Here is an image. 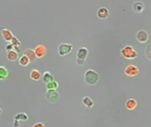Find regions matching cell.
<instances>
[{
	"instance_id": "cell-18",
	"label": "cell",
	"mask_w": 151,
	"mask_h": 127,
	"mask_svg": "<svg viewBox=\"0 0 151 127\" xmlns=\"http://www.w3.org/2000/svg\"><path fill=\"white\" fill-rule=\"evenodd\" d=\"M53 80H54V77L50 72L46 71L43 73L42 75V81L43 82L47 84Z\"/></svg>"
},
{
	"instance_id": "cell-17",
	"label": "cell",
	"mask_w": 151,
	"mask_h": 127,
	"mask_svg": "<svg viewBox=\"0 0 151 127\" xmlns=\"http://www.w3.org/2000/svg\"><path fill=\"white\" fill-rule=\"evenodd\" d=\"M7 59L11 62H14L17 60L19 57L18 53L13 50L7 53Z\"/></svg>"
},
{
	"instance_id": "cell-3",
	"label": "cell",
	"mask_w": 151,
	"mask_h": 127,
	"mask_svg": "<svg viewBox=\"0 0 151 127\" xmlns=\"http://www.w3.org/2000/svg\"><path fill=\"white\" fill-rule=\"evenodd\" d=\"M45 96L47 102L50 104L57 103L60 99L59 92L55 90H47Z\"/></svg>"
},
{
	"instance_id": "cell-14",
	"label": "cell",
	"mask_w": 151,
	"mask_h": 127,
	"mask_svg": "<svg viewBox=\"0 0 151 127\" xmlns=\"http://www.w3.org/2000/svg\"><path fill=\"white\" fill-rule=\"evenodd\" d=\"M14 121L19 122L20 121H27L28 119V116L25 113H17L14 117Z\"/></svg>"
},
{
	"instance_id": "cell-24",
	"label": "cell",
	"mask_w": 151,
	"mask_h": 127,
	"mask_svg": "<svg viewBox=\"0 0 151 127\" xmlns=\"http://www.w3.org/2000/svg\"><path fill=\"white\" fill-rule=\"evenodd\" d=\"M5 51L6 53L7 52H9V51H12V50H14V47L13 45L10 42H9V43L6 45V47H5Z\"/></svg>"
},
{
	"instance_id": "cell-23",
	"label": "cell",
	"mask_w": 151,
	"mask_h": 127,
	"mask_svg": "<svg viewBox=\"0 0 151 127\" xmlns=\"http://www.w3.org/2000/svg\"><path fill=\"white\" fill-rule=\"evenodd\" d=\"M145 54L147 58L151 60V43L146 47L145 51Z\"/></svg>"
},
{
	"instance_id": "cell-21",
	"label": "cell",
	"mask_w": 151,
	"mask_h": 127,
	"mask_svg": "<svg viewBox=\"0 0 151 127\" xmlns=\"http://www.w3.org/2000/svg\"><path fill=\"white\" fill-rule=\"evenodd\" d=\"M18 62L20 65L24 67L27 66L30 63L29 58L24 55H23L22 56L19 57Z\"/></svg>"
},
{
	"instance_id": "cell-25",
	"label": "cell",
	"mask_w": 151,
	"mask_h": 127,
	"mask_svg": "<svg viewBox=\"0 0 151 127\" xmlns=\"http://www.w3.org/2000/svg\"><path fill=\"white\" fill-rule=\"evenodd\" d=\"M32 127H45V125H44L43 123L39 122L35 123V124Z\"/></svg>"
},
{
	"instance_id": "cell-2",
	"label": "cell",
	"mask_w": 151,
	"mask_h": 127,
	"mask_svg": "<svg viewBox=\"0 0 151 127\" xmlns=\"http://www.w3.org/2000/svg\"><path fill=\"white\" fill-rule=\"evenodd\" d=\"M120 53L127 59H134L138 55L136 50L130 45H127L120 50Z\"/></svg>"
},
{
	"instance_id": "cell-6",
	"label": "cell",
	"mask_w": 151,
	"mask_h": 127,
	"mask_svg": "<svg viewBox=\"0 0 151 127\" xmlns=\"http://www.w3.org/2000/svg\"><path fill=\"white\" fill-rule=\"evenodd\" d=\"M125 73L130 77L135 76L139 72V68L137 66L134 65H129L124 69Z\"/></svg>"
},
{
	"instance_id": "cell-12",
	"label": "cell",
	"mask_w": 151,
	"mask_h": 127,
	"mask_svg": "<svg viewBox=\"0 0 151 127\" xmlns=\"http://www.w3.org/2000/svg\"><path fill=\"white\" fill-rule=\"evenodd\" d=\"M125 106L128 110H135L136 108L137 107V101L134 98H129L126 101Z\"/></svg>"
},
{
	"instance_id": "cell-15",
	"label": "cell",
	"mask_w": 151,
	"mask_h": 127,
	"mask_svg": "<svg viewBox=\"0 0 151 127\" xmlns=\"http://www.w3.org/2000/svg\"><path fill=\"white\" fill-rule=\"evenodd\" d=\"M82 102L83 105L88 108H91L94 105L93 100L88 96H86L83 98Z\"/></svg>"
},
{
	"instance_id": "cell-10",
	"label": "cell",
	"mask_w": 151,
	"mask_h": 127,
	"mask_svg": "<svg viewBox=\"0 0 151 127\" xmlns=\"http://www.w3.org/2000/svg\"><path fill=\"white\" fill-rule=\"evenodd\" d=\"M96 14L99 18L105 19L109 17V10L106 7H101L97 11Z\"/></svg>"
},
{
	"instance_id": "cell-9",
	"label": "cell",
	"mask_w": 151,
	"mask_h": 127,
	"mask_svg": "<svg viewBox=\"0 0 151 127\" xmlns=\"http://www.w3.org/2000/svg\"><path fill=\"white\" fill-rule=\"evenodd\" d=\"M149 33L144 30H139L136 33V38L141 42H145L149 39Z\"/></svg>"
},
{
	"instance_id": "cell-13",
	"label": "cell",
	"mask_w": 151,
	"mask_h": 127,
	"mask_svg": "<svg viewBox=\"0 0 151 127\" xmlns=\"http://www.w3.org/2000/svg\"><path fill=\"white\" fill-rule=\"evenodd\" d=\"M40 72L36 69H32L30 72V77L31 79L36 81L40 80L41 78Z\"/></svg>"
},
{
	"instance_id": "cell-5",
	"label": "cell",
	"mask_w": 151,
	"mask_h": 127,
	"mask_svg": "<svg viewBox=\"0 0 151 127\" xmlns=\"http://www.w3.org/2000/svg\"><path fill=\"white\" fill-rule=\"evenodd\" d=\"M73 48L72 44L67 42H62L58 45V51L59 55L64 56L70 54Z\"/></svg>"
},
{
	"instance_id": "cell-20",
	"label": "cell",
	"mask_w": 151,
	"mask_h": 127,
	"mask_svg": "<svg viewBox=\"0 0 151 127\" xmlns=\"http://www.w3.org/2000/svg\"><path fill=\"white\" fill-rule=\"evenodd\" d=\"M58 86H59V83L56 81L54 80L46 84V88L47 90H56L58 88Z\"/></svg>"
},
{
	"instance_id": "cell-22",
	"label": "cell",
	"mask_w": 151,
	"mask_h": 127,
	"mask_svg": "<svg viewBox=\"0 0 151 127\" xmlns=\"http://www.w3.org/2000/svg\"><path fill=\"white\" fill-rule=\"evenodd\" d=\"M10 43H11L13 45L14 48L19 47H20V45H21V43L20 41L18 39L17 37L15 36L12 38V40L10 42Z\"/></svg>"
},
{
	"instance_id": "cell-16",
	"label": "cell",
	"mask_w": 151,
	"mask_h": 127,
	"mask_svg": "<svg viewBox=\"0 0 151 127\" xmlns=\"http://www.w3.org/2000/svg\"><path fill=\"white\" fill-rule=\"evenodd\" d=\"M132 8L134 11L137 12H141L144 9L145 5L142 2L138 1L133 3Z\"/></svg>"
},
{
	"instance_id": "cell-26",
	"label": "cell",
	"mask_w": 151,
	"mask_h": 127,
	"mask_svg": "<svg viewBox=\"0 0 151 127\" xmlns=\"http://www.w3.org/2000/svg\"><path fill=\"white\" fill-rule=\"evenodd\" d=\"M2 112V110L1 108L0 107V114Z\"/></svg>"
},
{
	"instance_id": "cell-11",
	"label": "cell",
	"mask_w": 151,
	"mask_h": 127,
	"mask_svg": "<svg viewBox=\"0 0 151 127\" xmlns=\"http://www.w3.org/2000/svg\"><path fill=\"white\" fill-rule=\"evenodd\" d=\"M23 55L26 56L29 58L30 63L34 62L37 58L34 50L32 49H27L23 52Z\"/></svg>"
},
{
	"instance_id": "cell-4",
	"label": "cell",
	"mask_w": 151,
	"mask_h": 127,
	"mask_svg": "<svg viewBox=\"0 0 151 127\" xmlns=\"http://www.w3.org/2000/svg\"><path fill=\"white\" fill-rule=\"evenodd\" d=\"M88 53V50L85 47H82L78 50L76 55V62L78 65H84Z\"/></svg>"
},
{
	"instance_id": "cell-8",
	"label": "cell",
	"mask_w": 151,
	"mask_h": 127,
	"mask_svg": "<svg viewBox=\"0 0 151 127\" xmlns=\"http://www.w3.org/2000/svg\"><path fill=\"white\" fill-rule=\"evenodd\" d=\"M1 34L3 39L8 42H10L14 36L11 31L6 28L2 29L1 30Z\"/></svg>"
},
{
	"instance_id": "cell-7",
	"label": "cell",
	"mask_w": 151,
	"mask_h": 127,
	"mask_svg": "<svg viewBox=\"0 0 151 127\" xmlns=\"http://www.w3.org/2000/svg\"><path fill=\"white\" fill-rule=\"evenodd\" d=\"M34 50L37 58H42L47 55V48L42 44H38L35 46Z\"/></svg>"
},
{
	"instance_id": "cell-19",
	"label": "cell",
	"mask_w": 151,
	"mask_h": 127,
	"mask_svg": "<svg viewBox=\"0 0 151 127\" xmlns=\"http://www.w3.org/2000/svg\"><path fill=\"white\" fill-rule=\"evenodd\" d=\"M9 75V71L8 69L4 66H0V80H4L7 79Z\"/></svg>"
},
{
	"instance_id": "cell-1",
	"label": "cell",
	"mask_w": 151,
	"mask_h": 127,
	"mask_svg": "<svg viewBox=\"0 0 151 127\" xmlns=\"http://www.w3.org/2000/svg\"><path fill=\"white\" fill-rule=\"evenodd\" d=\"M99 74L92 69H88L85 72L83 77L84 81L89 85H95L99 79Z\"/></svg>"
}]
</instances>
